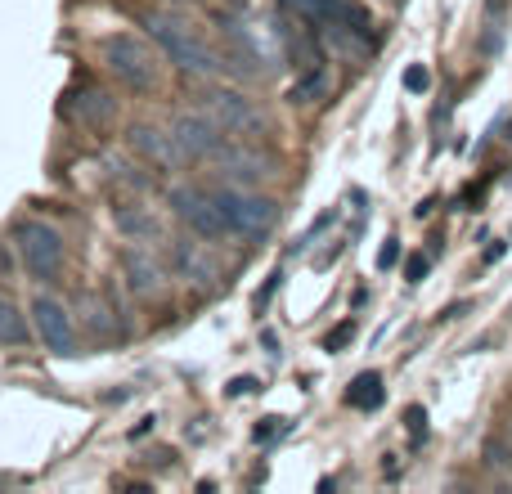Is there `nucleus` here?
I'll return each mask as SVG.
<instances>
[{"label":"nucleus","instance_id":"obj_24","mask_svg":"<svg viewBox=\"0 0 512 494\" xmlns=\"http://www.w3.org/2000/svg\"><path fill=\"white\" fill-rule=\"evenodd\" d=\"M427 270H432V261H427V256H409V261H405V279L409 283H423Z\"/></svg>","mask_w":512,"mask_h":494},{"label":"nucleus","instance_id":"obj_23","mask_svg":"<svg viewBox=\"0 0 512 494\" xmlns=\"http://www.w3.org/2000/svg\"><path fill=\"white\" fill-rule=\"evenodd\" d=\"M486 463H490V468H512V450L504 441H490L486 445Z\"/></svg>","mask_w":512,"mask_h":494},{"label":"nucleus","instance_id":"obj_19","mask_svg":"<svg viewBox=\"0 0 512 494\" xmlns=\"http://www.w3.org/2000/svg\"><path fill=\"white\" fill-rule=\"evenodd\" d=\"M81 310H86V324L95 328L99 337H113V319H108V306H104V301L86 297V301H81Z\"/></svg>","mask_w":512,"mask_h":494},{"label":"nucleus","instance_id":"obj_5","mask_svg":"<svg viewBox=\"0 0 512 494\" xmlns=\"http://www.w3.org/2000/svg\"><path fill=\"white\" fill-rule=\"evenodd\" d=\"M203 113L212 117V122H221V131L230 135H243V140H256V135L270 131V117L256 108V99H248L243 90H230V86H212L203 90Z\"/></svg>","mask_w":512,"mask_h":494},{"label":"nucleus","instance_id":"obj_10","mask_svg":"<svg viewBox=\"0 0 512 494\" xmlns=\"http://www.w3.org/2000/svg\"><path fill=\"white\" fill-rule=\"evenodd\" d=\"M63 113L77 126H86V131H104L117 117V99L108 95L104 86H95V81H81V86H72L68 95H63Z\"/></svg>","mask_w":512,"mask_h":494},{"label":"nucleus","instance_id":"obj_22","mask_svg":"<svg viewBox=\"0 0 512 494\" xmlns=\"http://www.w3.org/2000/svg\"><path fill=\"white\" fill-rule=\"evenodd\" d=\"M405 427L414 432V441H423V436H427V409L423 405H409L405 409Z\"/></svg>","mask_w":512,"mask_h":494},{"label":"nucleus","instance_id":"obj_18","mask_svg":"<svg viewBox=\"0 0 512 494\" xmlns=\"http://www.w3.org/2000/svg\"><path fill=\"white\" fill-rule=\"evenodd\" d=\"M27 342V324L18 315V306L9 297H0V346H23Z\"/></svg>","mask_w":512,"mask_h":494},{"label":"nucleus","instance_id":"obj_8","mask_svg":"<svg viewBox=\"0 0 512 494\" xmlns=\"http://www.w3.org/2000/svg\"><path fill=\"white\" fill-rule=\"evenodd\" d=\"M212 162L234 180V185H248V189L256 185V180L274 176V158L265 149H256L252 140H243V135H239V140H225L221 149H216Z\"/></svg>","mask_w":512,"mask_h":494},{"label":"nucleus","instance_id":"obj_14","mask_svg":"<svg viewBox=\"0 0 512 494\" xmlns=\"http://www.w3.org/2000/svg\"><path fill=\"white\" fill-rule=\"evenodd\" d=\"M283 54H288V63L297 72H306V68H319L324 63V50H319V41H315V27H288L283 32Z\"/></svg>","mask_w":512,"mask_h":494},{"label":"nucleus","instance_id":"obj_20","mask_svg":"<svg viewBox=\"0 0 512 494\" xmlns=\"http://www.w3.org/2000/svg\"><path fill=\"white\" fill-rule=\"evenodd\" d=\"M355 342V319H342L337 328H328L324 333V351H342V346Z\"/></svg>","mask_w":512,"mask_h":494},{"label":"nucleus","instance_id":"obj_4","mask_svg":"<svg viewBox=\"0 0 512 494\" xmlns=\"http://www.w3.org/2000/svg\"><path fill=\"white\" fill-rule=\"evenodd\" d=\"M14 247L23 270L32 274L36 283H54L63 274V239L54 225L45 221H18L14 225Z\"/></svg>","mask_w":512,"mask_h":494},{"label":"nucleus","instance_id":"obj_27","mask_svg":"<svg viewBox=\"0 0 512 494\" xmlns=\"http://www.w3.org/2000/svg\"><path fill=\"white\" fill-rule=\"evenodd\" d=\"M243 391H261V387H256V378H234L230 382V396H243Z\"/></svg>","mask_w":512,"mask_h":494},{"label":"nucleus","instance_id":"obj_25","mask_svg":"<svg viewBox=\"0 0 512 494\" xmlns=\"http://www.w3.org/2000/svg\"><path fill=\"white\" fill-rule=\"evenodd\" d=\"M400 261V239H387V247L378 252V270H391Z\"/></svg>","mask_w":512,"mask_h":494},{"label":"nucleus","instance_id":"obj_12","mask_svg":"<svg viewBox=\"0 0 512 494\" xmlns=\"http://www.w3.org/2000/svg\"><path fill=\"white\" fill-rule=\"evenodd\" d=\"M171 265H176L180 279H189L194 288H212L221 279V261L207 252V239H198L194 230L171 239Z\"/></svg>","mask_w":512,"mask_h":494},{"label":"nucleus","instance_id":"obj_16","mask_svg":"<svg viewBox=\"0 0 512 494\" xmlns=\"http://www.w3.org/2000/svg\"><path fill=\"white\" fill-rule=\"evenodd\" d=\"M382 396H387V387H382L378 373H360V378L351 382V391H346V405L351 409H364V414H373V409L382 405Z\"/></svg>","mask_w":512,"mask_h":494},{"label":"nucleus","instance_id":"obj_9","mask_svg":"<svg viewBox=\"0 0 512 494\" xmlns=\"http://www.w3.org/2000/svg\"><path fill=\"white\" fill-rule=\"evenodd\" d=\"M126 144H131L135 158H144L149 167L158 171H180L185 167V149L176 144V135H171V126L162 131V126H149V122H135L131 131H126Z\"/></svg>","mask_w":512,"mask_h":494},{"label":"nucleus","instance_id":"obj_26","mask_svg":"<svg viewBox=\"0 0 512 494\" xmlns=\"http://www.w3.org/2000/svg\"><path fill=\"white\" fill-rule=\"evenodd\" d=\"M279 9H283V14H292V18H306L310 0H279Z\"/></svg>","mask_w":512,"mask_h":494},{"label":"nucleus","instance_id":"obj_3","mask_svg":"<svg viewBox=\"0 0 512 494\" xmlns=\"http://www.w3.org/2000/svg\"><path fill=\"white\" fill-rule=\"evenodd\" d=\"M216 203H221L234 239H265V234L274 230V216H279V203L265 198V194H256V189H248V185L216 189Z\"/></svg>","mask_w":512,"mask_h":494},{"label":"nucleus","instance_id":"obj_21","mask_svg":"<svg viewBox=\"0 0 512 494\" xmlns=\"http://www.w3.org/2000/svg\"><path fill=\"white\" fill-rule=\"evenodd\" d=\"M427 86H432V72L418 68V63H414V68H405V90H409V95H427Z\"/></svg>","mask_w":512,"mask_h":494},{"label":"nucleus","instance_id":"obj_30","mask_svg":"<svg viewBox=\"0 0 512 494\" xmlns=\"http://www.w3.org/2000/svg\"><path fill=\"white\" fill-rule=\"evenodd\" d=\"M230 5H248V0H230Z\"/></svg>","mask_w":512,"mask_h":494},{"label":"nucleus","instance_id":"obj_15","mask_svg":"<svg viewBox=\"0 0 512 494\" xmlns=\"http://www.w3.org/2000/svg\"><path fill=\"white\" fill-rule=\"evenodd\" d=\"M113 221H117V230H122L126 239H135V243H153L162 234L158 216H149V207H140V203H122L113 212Z\"/></svg>","mask_w":512,"mask_h":494},{"label":"nucleus","instance_id":"obj_1","mask_svg":"<svg viewBox=\"0 0 512 494\" xmlns=\"http://www.w3.org/2000/svg\"><path fill=\"white\" fill-rule=\"evenodd\" d=\"M140 27L149 32V41L171 59V68L189 72V77H216V72L225 68L221 54H216L180 14H167V9H144Z\"/></svg>","mask_w":512,"mask_h":494},{"label":"nucleus","instance_id":"obj_11","mask_svg":"<svg viewBox=\"0 0 512 494\" xmlns=\"http://www.w3.org/2000/svg\"><path fill=\"white\" fill-rule=\"evenodd\" d=\"M171 135H176V144L185 149L189 162H207L216 158V149H221V122H212V117L198 108V113H176L171 117Z\"/></svg>","mask_w":512,"mask_h":494},{"label":"nucleus","instance_id":"obj_7","mask_svg":"<svg viewBox=\"0 0 512 494\" xmlns=\"http://www.w3.org/2000/svg\"><path fill=\"white\" fill-rule=\"evenodd\" d=\"M32 319H36V333H41L45 351L50 355H77V324H72V310L63 306L59 297L41 292L32 301Z\"/></svg>","mask_w":512,"mask_h":494},{"label":"nucleus","instance_id":"obj_13","mask_svg":"<svg viewBox=\"0 0 512 494\" xmlns=\"http://www.w3.org/2000/svg\"><path fill=\"white\" fill-rule=\"evenodd\" d=\"M122 274H126V288H131L135 297H158L162 283H167V270H162L144 247H126L122 252Z\"/></svg>","mask_w":512,"mask_h":494},{"label":"nucleus","instance_id":"obj_29","mask_svg":"<svg viewBox=\"0 0 512 494\" xmlns=\"http://www.w3.org/2000/svg\"><path fill=\"white\" fill-rule=\"evenodd\" d=\"M504 140H512V117H508V135H504Z\"/></svg>","mask_w":512,"mask_h":494},{"label":"nucleus","instance_id":"obj_17","mask_svg":"<svg viewBox=\"0 0 512 494\" xmlns=\"http://www.w3.org/2000/svg\"><path fill=\"white\" fill-rule=\"evenodd\" d=\"M328 86H333V81H328V68L319 63V68H306L297 81H292L288 99H292V104H315V99L328 95Z\"/></svg>","mask_w":512,"mask_h":494},{"label":"nucleus","instance_id":"obj_2","mask_svg":"<svg viewBox=\"0 0 512 494\" xmlns=\"http://www.w3.org/2000/svg\"><path fill=\"white\" fill-rule=\"evenodd\" d=\"M99 63H104L108 72H113L122 86L140 90V95H149V90H158V54H153L149 41H140L135 32H108L99 36L95 45Z\"/></svg>","mask_w":512,"mask_h":494},{"label":"nucleus","instance_id":"obj_6","mask_svg":"<svg viewBox=\"0 0 512 494\" xmlns=\"http://www.w3.org/2000/svg\"><path fill=\"white\" fill-rule=\"evenodd\" d=\"M171 212H176L180 221H185L189 230H194L198 239H207V243L234 239V230H230V221H225V212H221V203H216V194H203V189L176 185V189H171Z\"/></svg>","mask_w":512,"mask_h":494},{"label":"nucleus","instance_id":"obj_28","mask_svg":"<svg viewBox=\"0 0 512 494\" xmlns=\"http://www.w3.org/2000/svg\"><path fill=\"white\" fill-rule=\"evenodd\" d=\"M504 252H508V243H490V247H486V261H490V265L504 261Z\"/></svg>","mask_w":512,"mask_h":494}]
</instances>
